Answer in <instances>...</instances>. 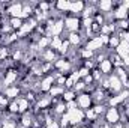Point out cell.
Returning a JSON list of instances; mask_svg holds the SVG:
<instances>
[{"label":"cell","mask_w":129,"mask_h":128,"mask_svg":"<svg viewBox=\"0 0 129 128\" xmlns=\"http://www.w3.org/2000/svg\"><path fill=\"white\" fill-rule=\"evenodd\" d=\"M105 121L110 125H116L120 121V110L117 107H108L105 112Z\"/></svg>","instance_id":"cell-1"},{"label":"cell","mask_w":129,"mask_h":128,"mask_svg":"<svg viewBox=\"0 0 129 128\" xmlns=\"http://www.w3.org/2000/svg\"><path fill=\"white\" fill-rule=\"evenodd\" d=\"M92 101H93V99H92V95H90V94H80V95L77 96V99H75L77 107H78L80 110H83V112H86V110L90 109Z\"/></svg>","instance_id":"cell-2"},{"label":"cell","mask_w":129,"mask_h":128,"mask_svg":"<svg viewBox=\"0 0 129 128\" xmlns=\"http://www.w3.org/2000/svg\"><path fill=\"white\" fill-rule=\"evenodd\" d=\"M64 27H66L71 33L78 32V29L81 27V20H80L77 15H74V17H66V20H64Z\"/></svg>","instance_id":"cell-3"},{"label":"cell","mask_w":129,"mask_h":128,"mask_svg":"<svg viewBox=\"0 0 129 128\" xmlns=\"http://www.w3.org/2000/svg\"><path fill=\"white\" fill-rule=\"evenodd\" d=\"M108 80H110V91L113 94H120L123 91V83L120 81V78L116 75V74H111L108 75Z\"/></svg>","instance_id":"cell-4"},{"label":"cell","mask_w":129,"mask_h":128,"mask_svg":"<svg viewBox=\"0 0 129 128\" xmlns=\"http://www.w3.org/2000/svg\"><path fill=\"white\" fill-rule=\"evenodd\" d=\"M18 78V71L17 69H8L5 72V78H3V88H9V86H14V83L17 81Z\"/></svg>","instance_id":"cell-5"},{"label":"cell","mask_w":129,"mask_h":128,"mask_svg":"<svg viewBox=\"0 0 129 128\" xmlns=\"http://www.w3.org/2000/svg\"><path fill=\"white\" fill-rule=\"evenodd\" d=\"M102 39H101V36H95V38H92V39H89L87 41V44H86V50H89V51H92V53H95L98 50H101L102 48Z\"/></svg>","instance_id":"cell-6"},{"label":"cell","mask_w":129,"mask_h":128,"mask_svg":"<svg viewBox=\"0 0 129 128\" xmlns=\"http://www.w3.org/2000/svg\"><path fill=\"white\" fill-rule=\"evenodd\" d=\"M54 81H56L54 75H47V77L41 81V84H39V91H41V92H50V89L54 86Z\"/></svg>","instance_id":"cell-7"},{"label":"cell","mask_w":129,"mask_h":128,"mask_svg":"<svg viewBox=\"0 0 129 128\" xmlns=\"http://www.w3.org/2000/svg\"><path fill=\"white\" fill-rule=\"evenodd\" d=\"M20 92H21V88L17 86V84H15V86H9V88L5 89V95H6V98H9V99H12V101L20 98V96H18Z\"/></svg>","instance_id":"cell-8"},{"label":"cell","mask_w":129,"mask_h":128,"mask_svg":"<svg viewBox=\"0 0 129 128\" xmlns=\"http://www.w3.org/2000/svg\"><path fill=\"white\" fill-rule=\"evenodd\" d=\"M116 53L122 57V60L125 59V57H128L129 56V42H125V41H120V44H119V47L116 48Z\"/></svg>","instance_id":"cell-9"},{"label":"cell","mask_w":129,"mask_h":128,"mask_svg":"<svg viewBox=\"0 0 129 128\" xmlns=\"http://www.w3.org/2000/svg\"><path fill=\"white\" fill-rule=\"evenodd\" d=\"M64 29V21L59 20V21H54V24L50 27V35H54V36H59L62 30Z\"/></svg>","instance_id":"cell-10"},{"label":"cell","mask_w":129,"mask_h":128,"mask_svg":"<svg viewBox=\"0 0 129 128\" xmlns=\"http://www.w3.org/2000/svg\"><path fill=\"white\" fill-rule=\"evenodd\" d=\"M113 63H111V60L110 59H105L104 62H101L99 63V71L102 72V74H107V75H111V71H113Z\"/></svg>","instance_id":"cell-11"},{"label":"cell","mask_w":129,"mask_h":128,"mask_svg":"<svg viewBox=\"0 0 129 128\" xmlns=\"http://www.w3.org/2000/svg\"><path fill=\"white\" fill-rule=\"evenodd\" d=\"M98 6H99V9L102 11V14H105V15H107L108 12H111V11H113V2H108V0L101 2Z\"/></svg>","instance_id":"cell-12"},{"label":"cell","mask_w":129,"mask_h":128,"mask_svg":"<svg viewBox=\"0 0 129 128\" xmlns=\"http://www.w3.org/2000/svg\"><path fill=\"white\" fill-rule=\"evenodd\" d=\"M81 38H83V36L80 35V32H74L68 36V41L71 42V45H78V44L81 42Z\"/></svg>","instance_id":"cell-13"},{"label":"cell","mask_w":129,"mask_h":128,"mask_svg":"<svg viewBox=\"0 0 129 128\" xmlns=\"http://www.w3.org/2000/svg\"><path fill=\"white\" fill-rule=\"evenodd\" d=\"M84 8H86V5H84L83 2H77V3H71V8H69V12H74V14H77V12H83V11H84Z\"/></svg>","instance_id":"cell-14"},{"label":"cell","mask_w":129,"mask_h":128,"mask_svg":"<svg viewBox=\"0 0 129 128\" xmlns=\"http://www.w3.org/2000/svg\"><path fill=\"white\" fill-rule=\"evenodd\" d=\"M9 24H11V27L14 29V30H21V27H23V20L21 18H11L9 20Z\"/></svg>","instance_id":"cell-15"},{"label":"cell","mask_w":129,"mask_h":128,"mask_svg":"<svg viewBox=\"0 0 129 128\" xmlns=\"http://www.w3.org/2000/svg\"><path fill=\"white\" fill-rule=\"evenodd\" d=\"M56 8L59 9V12H64V11H69L71 3L69 2H57L56 3Z\"/></svg>","instance_id":"cell-16"},{"label":"cell","mask_w":129,"mask_h":128,"mask_svg":"<svg viewBox=\"0 0 129 128\" xmlns=\"http://www.w3.org/2000/svg\"><path fill=\"white\" fill-rule=\"evenodd\" d=\"M74 98H75V94H74V91H64V94L62 95V99H63V102H71V101H74Z\"/></svg>","instance_id":"cell-17"},{"label":"cell","mask_w":129,"mask_h":128,"mask_svg":"<svg viewBox=\"0 0 129 128\" xmlns=\"http://www.w3.org/2000/svg\"><path fill=\"white\" fill-rule=\"evenodd\" d=\"M119 44H120L119 36H110V39H108V47L110 48H117Z\"/></svg>","instance_id":"cell-18"}]
</instances>
